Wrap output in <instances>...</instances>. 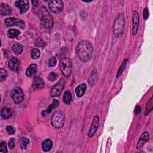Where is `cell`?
Wrapping results in <instances>:
<instances>
[{
  "instance_id": "1",
  "label": "cell",
  "mask_w": 153,
  "mask_h": 153,
  "mask_svg": "<svg viewBox=\"0 0 153 153\" xmlns=\"http://www.w3.org/2000/svg\"><path fill=\"white\" fill-rule=\"evenodd\" d=\"M76 51L78 59L83 62H87L92 57L93 47L89 41L84 40L78 44Z\"/></svg>"
},
{
  "instance_id": "2",
  "label": "cell",
  "mask_w": 153,
  "mask_h": 153,
  "mask_svg": "<svg viewBox=\"0 0 153 153\" xmlns=\"http://www.w3.org/2000/svg\"><path fill=\"white\" fill-rule=\"evenodd\" d=\"M40 17L42 25L46 29H50L53 25L52 16L44 7L40 9Z\"/></svg>"
},
{
  "instance_id": "3",
  "label": "cell",
  "mask_w": 153,
  "mask_h": 153,
  "mask_svg": "<svg viewBox=\"0 0 153 153\" xmlns=\"http://www.w3.org/2000/svg\"><path fill=\"white\" fill-rule=\"evenodd\" d=\"M124 25H125V18L123 14H119L114 23L113 25V31L114 35L119 37L122 35L124 30Z\"/></svg>"
},
{
  "instance_id": "4",
  "label": "cell",
  "mask_w": 153,
  "mask_h": 153,
  "mask_svg": "<svg viewBox=\"0 0 153 153\" xmlns=\"http://www.w3.org/2000/svg\"><path fill=\"white\" fill-rule=\"evenodd\" d=\"M72 61L69 58L64 57L60 60L59 68L62 74L66 77H68L71 75L72 72Z\"/></svg>"
},
{
  "instance_id": "5",
  "label": "cell",
  "mask_w": 153,
  "mask_h": 153,
  "mask_svg": "<svg viewBox=\"0 0 153 153\" xmlns=\"http://www.w3.org/2000/svg\"><path fill=\"white\" fill-rule=\"evenodd\" d=\"M51 123L54 127L56 129L62 127L65 123V116L64 114L61 111L55 112L52 117Z\"/></svg>"
},
{
  "instance_id": "6",
  "label": "cell",
  "mask_w": 153,
  "mask_h": 153,
  "mask_svg": "<svg viewBox=\"0 0 153 153\" xmlns=\"http://www.w3.org/2000/svg\"><path fill=\"white\" fill-rule=\"evenodd\" d=\"M11 96L16 104H20L24 99V93L21 88L16 87L14 88L11 92Z\"/></svg>"
},
{
  "instance_id": "7",
  "label": "cell",
  "mask_w": 153,
  "mask_h": 153,
  "mask_svg": "<svg viewBox=\"0 0 153 153\" xmlns=\"http://www.w3.org/2000/svg\"><path fill=\"white\" fill-rule=\"evenodd\" d=\"M50 10L54 13H61L64 9V3L60 0H51L48 3Z\"/></svg>"
},
{
  "instance_id": "8",
  "label": "cell",
  "mask_w": 153,
  "mask_h": 153,
  "mask_svg": "<svg viewBox=\"0 0 153 153\" xmlns=\"http://www.w3.org/2000/svg\"><path fill=\"white\" fill-rule=\"evenodd\" d=\"M65 81L64 78H61L59 81L50 90V96L51 97L58 96L62 93L64 86H65Z\"/></svg>"
},
{
  "instance_id": "9",
  "label": "cell",
  "mask_w": 153,
  "mask_h": 153,
  "mask_svg": "<svg viewBox=\"0 0 153 153\" xmlns=\"http://www.w3.org/2000/svg\"><path fill=\"white\" fill-rule=\"evenodd\" d=\"M5 25L7 26H18L21 28L22 29L24 28L25 26V22L21 20L20 19L16 18H7L4 21Z\"/></svg>"
},
{
  "instance_id": "10",
  "label": "cell",
  "mask_w": 153,
  "mask_h": 153,
  "mask_svg": "<svg viewBox=\"0 0 153 153\" xmlns=\"http://www.w3.org/2000/svg\"><path fill=\"white\" fill-rule=\"evenodd\" d=\"M132 19V35H135L138 31L139 24V16L137 11L133 12Z\"/></svg>"
},
{
  "instance_id": "11",
  "label": "cell",
  "mask_w": 153,
  "mask_h": 153,
  "mask_svg": "<svg viewBox=\"0 0 153 153\" xmlns=\"http://www.w3.org/2000/svg\"><path fill=\"white\" fill-rule=\"evenodd\" d=\"M99 117L97 116H94L93 120L92 122L91 127L90 128V130L88 132V136L89 138H92L94 136V135L95 134V133L96 132L97 129L99 126Z\"/></svg>"
},
{
  "instance_id": "12",
  "label": "cell",
  "mask_w": 153,
  "mask_h": 153,
  "mask_svg": "<svg viewBox=\"0 0 153 153\" xmlns=\"http://www.w3.org/2000/svg\"><path fill=\"white\" fill-rule=\"evenodd\" d=\"M9 68L13 71L18 72L19 71L20 62L16 58H12L9 62Z\"/></svg>"
},
{
  "instance_id": "13",
  "label": "cell",
  "mask_w": 153,
  "mask_h": 153,
  "mask_svg": "<svg viewBox=\"0 0 153 153\" xmlns=\"http://www.w3.org/2000/svg\"><path fill=\"white\" fill-rule=\"evenodd\" d=\"M15 6L18 7L20 13H25L29 9V2L26 0H20V1H16L15 2Z\"/></svg>"
},
{
  "instance_id": "14",
  "label": "cell",
  "mask_w": 153,
  "mask_h": 153,
  "mask_svg": "<svg viewBox=\"0 0 153 153\" xmlns=\"http://www.w3.org/2000/svg\"><path fill=\"white\" fill-rule=\"evenodd\" d=\"M44 87V80L38 76H36L34 77L33 80L32 87L35 90L41 89Z\"/></svg>"
},
{
  "instance_id": "15",
  "label": "cell",
  "mask_w": 153,
  "mask_h": 153,
  "mask_svg": "<svg viewBox=\"0 0 153 153\" xmlns=\"http://www.w3.org/2000/svg\"><path fill=\"white\" fill-rule=\"evenodd\" d=\"M149 133L146 132H143L140 136L138 141V143H137V145H136V148L137 149H139L141 148V147L143 146V145L148 141L149 139Z\"/></svg>"
},
{
  "instance_id": "16",
  "label": "cell",
  "mask_w": 153,
  "mask_h": 153,
  "mask_svg": "<svg viewBox=\"0 0 153 153\" xmlns=\"http://www.w3.org/2000/svg\"><path fill=\"white\" fill-rule=\"evenodd\" d=\"M0 13L2 16H9L12 15V10L10 6L6 4L2 3L1 5V10H0Z\"/></svg>"
},
{
  "instance_id": "17",
  "label": "cell",
  "mask_w": 153,
  "mask_h": 153,
  "mask_svg": "<svg viewBox=\"0 0 153 153\" xmlns=\"http://www.w3.org/2000/svg\"><path fill=\"white\" fill-rule=\"evenodd\" d=\"M86 89H87V86H86V84L84 83L78 85L75 89V93L77 96L79 97H82L85 93Z\"/></svg>"
},
{
  "instance_id": "18",
  "label": "cell",
  "mask_w": 153,
  "mask_h": 153,
  "mask_svg": "<svg viewBox=\"0 0 153 153\" xmlns=\"http://www.w3.org/2000/svg\"><path fill=\"white\" fill-rule=\"evenodd\" d=\"M41 146L44 151L47 152L52 149L53 146V142L52 140H50V139H47L42 142Z\"/></svg>"
},
{
  "instance_id": "19",
  "label": "cell",
  "mask_w": 153,
  "mask_h": 153,
  "mask_svg": "<svg viewBox=\"0 0 153 153\" xmlns=\"http://www.w3.org/2000/svg\"><path fill=\"white\" fill-rule=\"evenodd\" d=\"M37 71V65L36 64L30 65L26 71V74L28 77H32L35 75Z\"/></svg>"
},
{
  "instance_id": "20",
  "label": "cell",
  "mask_w": 153,
  "mask_h": 153,
  "mask_svg": "<svg viewBox=\"0 0 153 153\" xmlns=\"http://www.w3.org/2000/svg\"><path fill=\"white\" fill-rule=\"evenodd\" d=\"M12 113L10 109L7 108V107H4L2 108L1 111V116L3 119H8L12 116Z\"/></svg>"
},
{
  "instance_id": "21",
  "label": "cell",
  "mask_w": 153,
  "mask_h": 153,
  "mask_svg": "<svg viewBox=\"0 0 153 153\" xmlns=\"http://www.w3.org/2000/svg\"><path fill=\"white\" fill-rule=\"evenodd\" d=\"M59 104V101H58V100H57L56 99H53V100L52 104L49 106V107H48L46 110H45L44 112H42V114H43V113H44H44H46V114L50 113L53 109H55V108H56L57 107H58Z\"/></svg>"
},
{
  "instance_id": "22",
  "label": "cell",
  "mask_w": 153,
  "mask_h": 153,
  "mask_svg": "<svg viewBox=\"0 0 153 153\" xmlns=\"http://www.w3.org/2000/svg\"><path fill=\"white\" fill-rule=\"evenodd\" d=\"M71 100H72L71 94V93H70V92L69 90H67L64 94V97H63L64 102L65 104L68 105V104H70L71 103Z\"/></svg>"
},
{
  "instance_id": "23",
  "label": "cell",
  "mask_w": 153,
  "mask_h": 153,
  "mask_svg": "<svg viewBox=\"0 0 153 153\" xmlns=\"http://www.w3.org/2000/svg\"><path fill=\"white\" fill-rule=\"evenodd\" d=\"M23 47L22 45H21L20 44H19V43L15 44L12 47V50L13 51V52L17 55H20L23 52Z\"/></svg>"
},
{
  "instance_id": "24",
  "label": "cell",
  "mask_w": 153,
  "mask_h": 153,
  "mask_svg": "<svg viewBox=\"0 0 153 153\" xmlns=\"http://www.w3.org/2000/svg\"><path fill=\"white\" fill-rule=\"evenodd\" d=\"M152 108H153V97L152 96L146 104L145 115L148 116L150 113V112L152 110Z\"/></svg>"
},
{
  "instance_id": "25",
  "label": "cell",
  "mask_w": 153,
  "mask_h": 153,
  "mask_svg": "<svg viewBox=\"0 0 153 153\" xmlns=\"http://www.w3.org/2000/svg\"><path fill=\"white\" fill-rule=\"evenodd\" d=\"M20 34V32L19 30L12 29L8 31L7 35L10 38H16Z\"/></svg>"
},
{
  "instance_id": "26",
  "label": "cell",
  "mask_w": 153,
  "mask_h": 153,
  "mask_svg": "<svg viewBox=\"0 0 153 153\" xmlns=\"http://www.w3.org/2000/svg\"><path fill=\"white\" fill-rule=\"evenodd\" d=\"M29 143V139L27 138L23 137L20 141V146L22 149H25L27 148L28 145Z\"/></svg>"
},
{
  "instance_id": "27",
  "label": "cell",
  "mask_w": 153,
  "mask_h": 153,
  "mask_svg": "<svg viewBox=\"0 0 153 153\" xmlns=\"http://www.w3.org/2000/svg\"><path fill=\"white\" fill-rule=\"evenodd\" d=\"M31 55L32 59H37L40 56V51L38 48H32L31 51Z\"/></svg>"
},
{
  "instance_id": "28",
  "label": "cell",
  "mask_w": 153,
  "mask_h": 153,
  "mask_svg": "<svg viewBox=\"0 0 153 153\" xmlns=\"http://www.w3.org/2000/svg\"><path fill=\"white\" fill-rule=\"evenodd\" d=\"M127 61H128L127 59H125V60L123 61V62H122V65H121V66H120V68H119V70L117 72V77H119L122 74V72H123V71H124V70L126 67V64H127Z\"/></svg>"
},
{
  "instance_id": "29",
  "label": "cell",
  "mask_w": 153,
  "mask_h": 153,
  "mask_svg": "<svg viewBox=\"0 0 153 153\" xmlns=\"http://www.w3.org/2000/svg\"><path fill=\"white\" fill-rule=\"evenodd\" d=\"M7 77V72L6 70L1 68L0 70V81L1 82L6 79Z\"/></svg>"
},
{
  "instance_id": "30",
  "label": "cell",
  "mask_w": 153,
  "mask_h": 153,
  "mask_svg": "<svg viewBox=\"0 0 153 153\" xmlns=\"http://www.w3.org/2000/svg\"><path fill=\"white\" fill-rule=\"evenodd\" d=\"M58 76V74L57 73H56L55 72H52L49 74L48 79L50 81H54L55 80H56L57 79Z\"/></svg>"
},
{
  "instance_id": "31",
  "label": "cell",
  "mask_w": 153,
  "mask_h": 153,
  "mask_svg": "<svg viewBox=\"0 0 153 153\" xmlns=\"http://www.w3.org/2000/svg\"><path fill=\"white\" fill-rule=\"evenodd\" d=\"M7 145L5 142H2L0 144V152L1 153H6L7 152Z\"/></svg>"
},
{
  "instance_id": "32",
  "label": "cell",
  "mask_w": 153,
  "mask_h": 153,
  "mask_svg": "<svg viewBox=\"0 0 153 153\" xmlns=\"http://www.w3.org/2000/svg\"><path fill=\"white\" fill-rule=\"evenodd\" d=\"M45 45V42L41 40V38H38L37 40L35 41V45L37 47H44Z\"/></svg>"
},
{
  "instance_id": "33",
  "label": "cell",
  "mask_w": 153,
  "mask_h": 153,
  "mask_svg": "<svg viewBox=\"0 0 153 153\" xmlns=\"http://www.w3.org/2000/svg\"><path fill=\"white\" fill-rule=\"evenodd\" d=\"M56 62H57V61L56 58L55 57L51 58L48 60V64L50 67H55L56 65Z\"/></svg>"
},
{
  "instance_id": "34",
  "label": "cell",
  "mask_w": 153,
  "mask_h": 153,
  "mask_svg": "<svg viewBox=\"0 0 153 153\" xmlns=\"http://www.w3.org/2000/svg\"><path fill=\"white\" fill-rule=\"evenodd\" d=\"M15 138H11V139L9 141V143H8V145H9V146L10 149H13L14 148L15 145Z\"/></svg>"
},
{
  "instance_id": "35",
  "label": "cell",
  "mask_w": 153,
  "mask_h": 153,
  "mask_svg": "<svg viewBox=\"0 0 153 153\" xmlns=\"http://www.w3.org/2000/svg\"><path fill=\"white\" fill-rule=\"evenodd\" d=\"M6 130L7 131V132L11 135H13L15 133V128L12 126H8L7 127H6Z\"/></svg>"
},
{
  "instance_id": "36",
  "label": "cell",
  "mask_w": 153,
  "mask_h": 153,
  "mask_svg": "<svg viewBox=\"0 0 153 153\" xmlns=\"http://www.w3.org/2000/svg\"><path fill=\"white\" fill-rule=\"evenodd\" d=\"M149 16V13H148V9H144L143 11V18L145 20H146L148 19Z\"/></svg>"
},
{
  "instance_id": "37",
  "label": "cell",
  "mask_w": 153,
  "mask_h": 153,
  "mask_svg": "<svg viewBox=\"0 0 153 153\" xmlns=\"http://www.w3.org/2000/svg\"><path fill=\"white\" fill-rule=\"evenodd\" d=\"M134 111H135V113L136 114H139V113H140V111H141V107H139V106H137V107L135 108Z\"/></svg>"
}]
</instances>
